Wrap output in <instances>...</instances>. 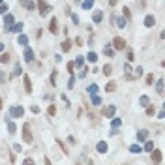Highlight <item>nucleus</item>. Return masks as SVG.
<instances>
[{
  "mask_svg": "<svg viewBox=\"0 0 165 165\" xmlns=\"http://www.w3.org/2000/svg\"><path fill=\"white\" fill-rule=\"evenodd\" d=\"M23 141L27 144H32V133H30V124L23 126Z\"/></svg>",
  "mask_w": 165,
  "mask_h": 165,
  "instance_id": "1",
  "label": "nucleus"
},
{
  "mask_svg": "<svg viewBox=\"0 0 165 165\" xmlns=\"http://www.w3.org/2000/svg\"><path fill=\"white\" fill-rule=\"evenodd\" d=\"M113 47H115L113 51H122V49H126V40H124V38H120V36H116L115 40H113Z\"/></svg>",
  "mask_w": 165,
  "mask_h": 165,
  "instance_id": "2",
  "label": "nucleus"
},
{
  "mask_svg": "<svg viewBox=\"0 0 165 165\" xmlns=\"http://www.w3.org/2000/svg\"><path fill=\"white\" fill-rule=\"evenodd\" d=\"M150 154H152V163H154V165H160V163H161V158H163L161 150H160V148H154Z\"/></svg>",
  "mask_w": 165,
  "mask_h": 165,
  "instance_id": "3",
  "label": "nucleus"
},
{
  "mask_svg": "<svg viewBox=\"0 0 165 165\" xmlns=\"http://www.w3.org/2000/svg\"><path fill=\"white\" fill-rule=\"evenodd\" d=\"M9 115L13 116V118H21V116L25 115V109H23L21 105H13V107L9 109Z\"/></svg>",
  "mask_w": 165,
  "mask_h": 165,
  "instance_id": "4",
  "label": "nucleus"
},
{
  "mask_svg": "<svg viewBox=\"0 0 165 165\" xmlns=\"http://www.w3.org/2000/svg\"><path fill=\"white\" fill-rule=\"evenodd\" d=\"M13 25H15V17H13L11 13H6V17H4V27L9 30V28L13 27Z\"/></svg>",
  "mask_w": 165,
  "mask_h": 165,
  "instance_id": "5",
  "label": "nucleus"
},
{
  "mask_svg": "<svg viewBox=\"0 0 165 165\" xmlns=\"http://www.w3.org/2000/svg\"><path fill=\"white\" fill-rule=\"evenodd\" d=\"M38 8H40V15H41V17H45V15H47V11L51 9V6L45 4V2H38Z\"/></svg>",
  "mask_w": 165,
  "mask_h": 165,
  "instance_id": "6",
  "label": "nucleus"
},
{
  "mask_svg": "<svg viewBox=\"0 0 165 165\" xmlns=\"http://www.w3.org/2000/svg\"><path fill=\"white\" fill-rule=\"evenodd\" d=\"M96 150H98V152H99V154H105V152H107V150H109V144H107V143H105V141H99V143H98V144H96Z\"/></svg>",
  "mask_w": 165,
  "mask_h": 165,
  "instance_id": "7",
  "label": "nucleus"
},
{
  "mask_svg": "<svg viewBox=\"0 0 165 165\" xmlns=\"http://www.w3.org/2000/svg\"><path fill=\"white\" fill-rule=\"evenodd\" d=\"M49 32H51V34H56V32H58V21H56V17L51 19V23H49Z\"/></svg>",
  "mask_w": 165,
  "mask_h": 165,
  "instance_id": "8",
  "label": "nucleus"
},
{
  "mask_svg": "<svg viewBox=\"0 0 165 165\" xmlns=\"http://www.w3.org/2000/svg\"><path fill=\"white\" fill-rule=\"evenodd\" d=\"M34 56H36V54H34V51H32L30 47H25V60H27V62H32V60H34Z\"/></svg>",
  "mask_w": 165,
  "mask_h": 165,
  "instance_id": "9",
  "label": "nucleus"
},
{
  "mask_svg": "<svg viewBox=\"0 0 165 165\" xmlns=\"http://www.w3.org/2000/svg\"><path fill=\"white\" fill-rule=\"evenodd\" d=\"M92 21L96 23V25H99V23L103 21V11H99V9H98V11H94V13H92Z\"/></svg>",
  "mask_w": 165,
  "mask_h": 165,
  "instance_id": "10",
  "label": "nucleus"
},
{
  "mask_svg": "<svg viewBox=\"0 0 165 165\" xmlns=\"http://www.w3.org/2000/svg\"><path fill=\"white\" fill-rule=\"evenodd\" d=\"M154 25H156V19H154V15H146V17H144V27L150 28V27H154Z\"/></svg>",
  "mask_w": 165,
  "mask_h": 165,
  "instance_id": "11",
  "label": "nucleus"
},
{
  "mask_svg": "<svg viewBox=\"0 0 165 165\" xmlns=\"http://www.w3.org/2000/svg\"><path fill=\"white\" fill-rule=\"evenodd\" d=\"M115 113H116L115 105H109V107L105 109V116H107V118H115Z\"/></svg>",
  "mask_w": 165,
  "mask_h": 165,
  "instance_id": "12",
  "label": "nucleus"
},
{
  "mask_svg": "<svg viewBox=\"0 0 165 165\" xmlns=\"http://www.w3.org/2000/svg\"><path fill=\"white\" fill-rule=\"evenodd\" d=\"M148 139V131L146 129H139L137 131V141H146Z\"/></svg>",
  "mask_w": 165,
  "mask_h": 165,
  "instance_id": "13",
  "label": "nucleus"
},
{
  "mask_svg": "<svg viewBox=\"0 0 165 165\" xmlns=\"http://www.w3.org/2000/svg\"><path fill=\"white\" fill-rule=\"evenodd\" d=\"M86 90H88V92L92 94V96H98V90H99V86L96 85V83H92V85H88V86H86Z\"/></svg>",
  "mask_w": 165,
  "mask_h": 165,
  "instance_id": "14",
  "label": "nucleus"
},
{
  "mask_svg": "<svg viewBox=\"0 0 165 165\" xmlns=\"http://www.w3.org/2000/svg\"><path fill=\"white\" fill-rule=\"evenodd\" d=\"M25 90H27V94L32 92V81H30L28 75H25Z\"/></svg>",
  "mask_w": 165,
  "mask_h": 165,
  "instance_id": "15",
  "label": "nucleus"
},
{
  "mask_svg": "<svg viewBox=\"0 0 165 165\" xmlns=\"http://www.w3.org/2000/svg\"><path fill=\"white\" fill-rule=\"evenodd\" d=\"M139 105H141V107H148V105H150V98H148V96H141V98H139Z\"/></svg>",
  "mask_w": 165,
  "mask_h": 165,
  "instance_id": "16",
  "label": "nucleus"
},
{
  "mask_svg": "<svg viewBox=\"0 0 165 165\" xmlns=\"http://www.w3.org/2000/svg\"><path fill=\"white\" fill-rule=\"evenodd\" d=\"M86 60H88V62H98V54H96V53H94V51H90V53L88 54H86Z\"/></svg>",
  "mask_w": 165,
  "mask_h": 165,
  "instance_id": "17",
  "label": "nucleus"
},
{
  "mask_svg": "<svg viewBox=\"0 0 165 165\" xmlns=\"http://www.w3.org/2000/svg\"><path fill=\"white\" fill-rule=\"evenodd\" d=\"M103 53H105V56H113V54H115V51H113L111 43H107L105 47H103Z\"/></svg>",
  "mask_w": 165,
  "mask_h": 165,
  "instance_id": "18",
  "label": "nucleus"
},
{
  "mask_svg": "<svg viewBox=\"0 0 165 165\" xmlns=\"http://www.w3.org/2000/svg\"><path fill=\"white\" fill-rule=\"evenodd\" d=\"M105 90H107V92H115V90H116V83H115V81H109L107 85H105Z\"/></svg>",
  "mask_w": 165,
  "mask_h": 165,
  "instance_id": "19",
  "label": "nucleus"
},
{
  "mask_svg": "<svg viewBox=\"0 0 165 165\" xmlns=\"http://www.w3.org/2000/svg\"><path fill=\"white\" fill-rule=\"evenodd\" d=\"M70 49H72V41H70V40H64V43H62V53H68Z\"/></svg>",
  "mask_w": 165,
  "mask_h": 165,
  "instance_id": "20",
  "label": "nucleus"
},
{
  "mask_svg": "<svg viewBox=\"0 0 165 165\" xmlns=\"http://www.w3.org/2000/svg\"><path fill=\"white\" fill-rule=\"evenodd\" d=\"M141 150H143V148L139 146V143H135V144H131V146H129V152H131V154H139Z\"/></svg>",
  "mask_w": 165,
  "mask_h": 165,
  "instance_id": "21",
  "label": "nucleus"
},
{
  "mask_svg": "<svg viewBox=\"0 0 165 165\" xmlns=\"http://www.w3.org/2000/svg\"><path fill=\"white\" fill-rule=\"evenodd\" d=\"M17 43H19V45H25V47H27V43H28V38L25 36V34H21V36L17 38Z\"/></svg>",
  "mask_w": 165,
  "mask_h": 165,
  "instance_id": "22",
  "label": "nucleus"
},
{
  "mask_svg": "<svg viewBox=\"0 0 165 165\" xmlns=\"http://www.w3.org/2000/svg\"><path fill=\"white\" fill-rule=\"evenodd\" d=\"M8 131H9V133H15V131H17V126H15V122L8 120Z\"/></svg>",
  "mask_w": 165,
  "mask_h": 165,
  "instance_id": "23",
  "label": "nucleus"
},
{
  "mask_svg": "<svg viewBox=\"0 0 165 165\" xmlns=\"http://www.w3.org/2000/svg\"><path fill=\"white\" fill-rule=\"evenodd\" d=\"M111 126H113V129H118V128L122 126V120H120V118H113Z\"/></svg>",
  "mask_w": 165,
  "mask_h": 165,
  "instance_id": "24",
  "label": "nucleus"
},
{
  "mask_svg": "<svg viewBox=\"0 0 165 165\" xmlns=\"http://www.w3.org/2000/svg\"><path fill=\"white\" fill-rule=\"evenodd\" d=\"M9 30H11V32H21V30H23V23H21V21H19V23H15V25H13L11 28H9Z\"/></svg>",
  "mask_w": 165,
  "mask_h": 165,
  "instance_id": "25",
  "label": "nucleus"
},
{
  "mask_svg": "<svg viewBox=\"0 0 165 165\" xmlns=\"http://www.w3.org/2000/svg\"><path fill=\"white\" fill-rule=\"evenodd\" d=\"M111 72H113V66H111V64H105V66H103V75H105V77L111 75Z\"/></svg>",
  "mask_w": 165,
  "mask_h": 165,
  "instance_id": "26",
  "label": "nucleus"
},
{
  "mask_svg": "<svg viewBox=\"0 0 165 165\" xmlns=\"http://www.w3.org/2000/svg\"><path fill=\"white\" fill-rule=\"evenodd\" d=\"M9 58H11V56H9L8 53H2V54H0V62H2V64H8Z\"/></svg>",
  "mask_w": 165,
  "mask_h": 165,
  "instance_id": "27",
  "label": "nucleus"
},
{
  "mask_svg": "<svg viewBox=\"0 0 165 165\" xmlns=\"http://www.w3.org/2000/svg\"><path fill=\"white\" fill-rule=\"evenodd\" d=\"M85 56H77L75 58V62H73V66H77V68H83V64H85V60H83Z\"/></svg>",
  "mask_w": 165,
  "mask_h": 165,
  "instance_id": "28",
  "label": "nucleus"
},
{
  "mask_svg": "<svg viewBox=\"0 0 165 165\" xmlns=\"http://www.w3.org/2000/svg\"><path fill=\"white\" fill-rule=\"evenodd\" d=\"M21 73H23V70H21V66H19V64H17V66H15V70H13V73H11V75H9V77H11V79H13V77L21 75Z\"/></svg>",
  "mask_w": 165,
  "mask_h": 165,
  "instance_id": "29",
  "label": "nucleus"
},
{
  "mask_svg": "<svg viewBox=\"0 0 165 165\" xmlns=\"http://www.w3.org/2000/svg\"><path fill=\"white\" fill-rule=\"evenodd\" d=\"M156 90H158V94H163V79H160L156 83Z\"/></svg>",
  "mask_w": 165,
  "mask_h": 165,
  "instance_id": "30",
  "label": "nucleus"
},
{
  "mask_svg": "<svg viewBox=\"0 0 165 165\" xmlns=\"http://www.w3.org/2000/svg\"><path fill=\"white\" fill-rule=\"evenodd\" d=\"M143 150L152 152V150H154V143H152V141H146V143H144V148H143Z\"/></svg>",
  "mask_w": 165,
  "mask_h": 165,
  "instance_id": "31",
  "label": "nucleus"
},
{
  "mask_svg": "<svg viewBox=\"0 0 165 165\" xmlns=\"http://www.w3.org/2000/svg\"><path fill=\"white\" fill-rule=\"evenodd\" d=\"M116 25H118V28H124L126 27V19L124 17H116Z\"/></svg>",
  "mask_w": 165,
  "mask_h": 165,
  "instance_id": "32",
  "label": "nucleus"
},
{
  "mask_svg": "<svg viewBox=\"0 0 165 165\" xmlns=\"http://www.w3.org/2000/svg\"><path fill=\"white\" fill-rule=\"evenodd\" d=\"M92 6H94V0H92V2H83L81 8H83V9H92Z\"/></svg>",
  "mask_w": 165,
  "mask_h": 165,
  "instance_id": "33",
  "label": "nucleus"
},
{
  "mask_svg": "<svg viewBox=\"0 0 165 165\" xmlns=\"http://www.w3.org/2000/svg\"><path fill=\"white\" fill-rule=\"evenodd\" d=\"M23 6H25L27 9H34V8H36V4H34V2H23Z\"/></svg>",
  "mask_w": 165,
  "mask_h": 165,
  "instance_id": "34",
  "label": "nucleus"
},
{
  "mask_svg": "<svg viewBox=\"0 0 165 165\" xmlns=\"http://www.w3.org/2000/svg\"><path fill=\"white\" fill-rule=\"evenodd\" d=\"M101 103V98L99 96H92V105H99Z\"/></svg>",
  "mask_w": 165,
  "mask_h": 165,
  "instance_id": "35",
  "label": "nucleus"
},
{
  "mask_svg": "<svg viewBox=\"0 0 165 165\" xmlns=\"http://www.w3.org/2000/svg\"><path fill=\"white\" fill-rule=\"evenodd\" d=\"M154 113H156V109H154V105H148V107H146V115H148V116H152V115H154Z\"/></svg>",
  "mask_w": 165,
  "mask_h": 165,
  "instance_id": "36",
  "label": "nucleus"
},
{
  "mask_svg": "<svg viewBox=\"0 0 165 165\" xmlns=\"http://www.w3.org/2000/svg\"><path fill=\"white\" fill-rule=\"evenodd\" d=\"M6 11H8V4H6V2H2V4H0V15L6 13Z\"/></svg>",
  "mask_w": 165,
  "mask_h": 165,
  "instance_id": "37",
  "label": "nucleus"
},
{
  "mask_svg": "<svg viewBox=\"0 0 165 165\" xmlns=\"http://www.w3.org/2000/svg\"><path fill=\"white\" fill-rule=\"evenodd\" d=\"M56 73H58V72H53V73H51V85H56Z\"/></svg>",
  "mask_w": 165,
  "mask_h": 165,
  "instance_id": "38",
  "label": "nucleus"
},
{
  "mask_svg": "<svg viewBox=\"0 0 165 165\" xmlns=\"http://www.w3.org/2000/svg\"><path fill=\"white\" fill-rule=\"evenodd\" d=\"M73 70H75V66H73V62H68V72L72 73V77H73Z\"/></svg>",
  "mask_w": 165,
  "mask_h": 165,
  "instance_id": "39",
  "label": "nucleus"
},
{
  "mask_svg": "<svg viewBox=\"0 0 165 165\" xmlns=\"http://www.w3.org/2000/svg\"><path fill=\"white\" fill-rule=\"evenodd\" d=\"M73 85H75V77H70V81H68V88H73Z\"/></svg>",
  "mask_w": 165,
  "mask_h": 165,
  "instance_id": "40",
  "label": "nucleus"
},
{
  "mask_svg": "<svg viewBox=\"0 0 165 165\" xmlns=\"http://www.w3.org/2000/svg\"><path fill=\"white\" fill-rule=\"evenodd\" d=\"M23 165H36V163H34V160H32V158H27V160L23 161Z\"/></svg>",
  "mask_w": 165,
  "mask_h": 165,
  "instance_id": "41",
  "label": "nucleus"
},
{
  "mask_svg": "<svg viewBox=\"0 0 165 165\" xmlns=\"http://www.w3.org/2000/svg\"><path fill=\"white\" fill-rule=\"evenodd\" d=\"M152 83H154V75H146V85H152Z\"/></svg>",
  "mask_w": 165,
  "mask_h": 165,
  "instance_id": "42",
  "label": "nucleus"
},
{
  "mask_svg": "<svg viewBox=\"0 0 165 165\" xmlns=\"http://www.w3.org/2000/svg\"><path fill=\"white\" fill-rule=\"evenodd\" d=\"M128 60H129V62H133V60H135V56H133V51H128Z\"/></svg>",
  "mask_w": 165,
  "mask_h": 165,
  "instance_id": "43",
  "label": "nucleus"
},
{
  "mask_svg": "<svg viewBox=\"0 0 165 165\" xmlns=\"http://www.w3.org/2000/svg\"><path fill=\"white\" fill-rule=\"evenodd\" d=\"M30 111L34 113V115H38V113H40V107H38V105H32V107H30Z\"/></svg>",
  "mask_w": 165,
  "mask_h": 165,
  "instance_id": "44",
  "label": "nucleus"
},
{
  "mask_svg": "<svg viewBox=\"0 0 165 165\" xmlns=\"http://www.w3.org/2000/svg\"><path fill=\"white\" fill-rule=\"evenodd\" d=\"M135 73H137V77H141V75H143V68H141V66H137V70H135Z\"/></svg>",
  "mask_w": 165,
  "mask_h": 165,
  "instance_id": "45",
  "label": "nucleus"
},
{
  "mask_svg": "<svg viewBox=\"0 0 165 165\" xmlns=\"http://www.w3.org/2000/svg\"><path fill=\"white\" fill-rule=\"evenodd\" d=\"M122 11H124V19H126V17H131V13H129V9H128V8H124Z\"/></svg>",
  "mask_w": 165,
  "mask_h": 165,
  "instance_id": "46",
  "label": "nucleus"
},
{
  "mask_svg": "<svg viewBox=\"0 0 165 165\" xmlns=\"http://www.w3.org/2000/svg\"><path fill=\"white\" fill-rule=\"evenodd\" d=\"M47 113H49V115H51V116H53V115H54V113H56V109H54V105H51V107H49V111H47Z\"/></svg>",
  "mask_w": 165,
  "mask_h": 165,
  "instance_id": "47",
  "label": "nucleus"
},
{
  "mask_svg": "<svg viewBox=\"0 0 165 165\" xmlns=\"http://www.w3.org/2000/svg\"><path fill=\"white\" fill-rule=\"evenodd\" d=\"M72 21H73V23H75V25H79V17H77V15H75V13H73V15H72Z\"/></svg>",
  "mask_w": 165,
  "mask_h": 165,
  "instance_id": "48",
  "label": "nucleus"
},
{
  "mask_svg": "<svg viewBox=\"0 0 165 165\" xmlns=\"http://www.w3.org/2000/svg\"><path fill=\"white\" fill-rule=\"evenodd\" d=\"M6 81V75H4V72H0V83H4Z\"/></svg>",
  "mask_w": 165,
  "mask_h": 165,
  "instance_id": "49",
  "label": "nucleus"
},
{
  "mask_svg": "<svg viewBox=\"0 0 165 165\" xmlns=\"http://www.w3.org/2000/svg\"><path fill=\"white\" fill-rule=\"evenodd\" d=\"M124 70H126L128 73H131V66H129V64H126V66H124Z\"/></svg>",
  "mask_w": 165,
  "mask_h": 165,
  "instance_id": "50",
  "label": "nucleus"
},
{
  "mask_svg": "<svg viewBox=\"0 0 165 165\" xmlns=\"http://www.w3.org/2000/svg\"><path fill=\"white\" fill-rule=\"evenodd\" d=\"M13 150H17V152H21V150H23V146H21V144H15V146H13Z\"/></svg>",
  "mask_w": 165,
  "mask_h": 165,
  "instance_id": "51",
  "label": "nucleus"
},
{
  "mask_svg": "<svg viewBox=\"0 0 165 165\" xmlns=\"http://www.w3.org/2000/svg\"><path fill=\"white\" fill-rule=\"evenodd\" d=\"M2 51H4V43H0V53H2Z\"/></svg>",
  "mask_w": 165,
  "mask_h": 165,
  "instance_id": "52",
  "label": "nucleus"
},
{
  "mask_svg": "<svg viewBox=\"0 0 165 165\" xmlns=\"http://www.w3.org/2000/svg\"><path fill=\"white\" fill-rule=\"evenodd\" d=\"M77 165H79V163H77Z\"/></svg>",
  "mask_w": 165,
  "mask_h": 165,
  "instance_id": "53",
  "label": "nucleus"
}]
</instances>
